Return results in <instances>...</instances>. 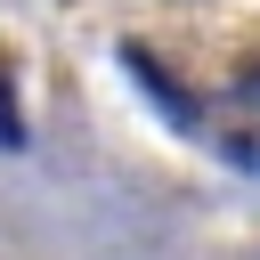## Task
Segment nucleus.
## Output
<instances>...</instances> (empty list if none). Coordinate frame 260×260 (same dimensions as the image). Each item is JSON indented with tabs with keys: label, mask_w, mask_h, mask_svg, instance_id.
Listing matches in <instances>:
<instances>
[{
	"label": "nucleus",
	"mask_w": 260,
	"mask_h": 260,
	"mask_svg": "<svg viewBox=\"0 0 260 260\" xmlns=\"http://www.w3.org/2000/svg\"><path fill=\"white\" fill-rule=\"evenodd\" d=\"M16 146H24V114H16V89L0 73V154H16Z\"/></svg>",
	"instance_id": "obj_1"
}]
</instances>
